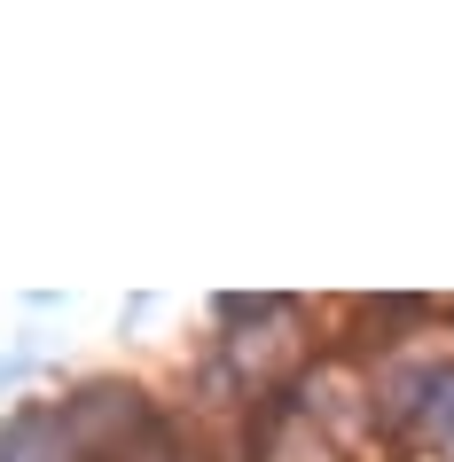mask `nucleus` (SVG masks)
I'll return each mask as SVG.
<instances>
[{
  "label": "nucleus",
  "mask_w": 454,
  "mask_h": 462,
  "mask_svg": "<svg viewBox=\"0 0 454 462\" xmlns=\"http://www.w3.org/2000/svg\"><path fill=\"white\" fill-rule=\"evenodd\" d=\"M290 415L298 423H313V431L329 439V447H345L353 462L376 455V415H368V368L353 361V353H306L298 361V376L283 384Z\"/></svg>",
  "instance_id": "nucleus-2"
},
{
  "label": "nucleus",
  "mask_w": 454,
  "mask_h": 462,
  "mask_svg": "<svg viewBox=\"0 0 454 462\" xmlns=\"http://www.w3.org/2000/svg\"><path fill=\"white\" fill-rule=\"evenodd\" d=\"M63 431H55V400H16L0 415V462H55Z\"/></svg>",
  "instance_id": "nucleus-3"
},
{
  "label": "nucleus",
  "mask_w": 454,
  "mask_h": 462,
  "mask_svg": "<svg viewBox=\"0 0 454 462\" xmlns=\"http://www.w3.org/2000/svg\"><path fill=\"white\" fill-rule=\"evenodd\" d=\"M407 455L415 462H454V353H447V368H439V384L423 400V423H415V447Z\"/></svg>",
  "instance_id": "nucleus-4"
},
{
  "label": "nucleus",
  "mask_w": 454,
  "mask_h": 462,
  "mask_svg": "<svg viewBox=\"0 0 454 462\" xmlns=\"http://www.w3.org/2000/svg\"><path fill=\"white\" fill-rule=\"evenodd\" d=\"M157 408H165V392H157V384L102 368V376H71V384L55 392V431H63V447L110 462L118 447H134V439L157 423Z\"/></svg>",
  "instance_id": "nucleus-1"
}]
</instances>
